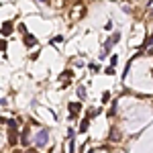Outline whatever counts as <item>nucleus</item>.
Returning a JSON list of instances; mask_svg holds the SVG:
<instances>
[{
    "label": "nucleus",
    "mask_w": 153,
    "mask_h": 153,
    "mask_svg": "<svg viewBox=\"0 0 153 153\" xmlns=\"http://www.w3.org/2000/svg\"><path fill=\"white\" fill-rule=\"evenodd\" d=\"M25 45H27V47H35V45H37V39H35L33 35L25 33Z\"/></svg>",
    "instance_id": "obj_3"
},
{
    "label": "nucleus",
    "mask_w": 153,
    "mask_h": 153,
    "mask_svg": "<svg viewBox=\"0 0 153 153\" xmlns=\"http://www.w3.org/2000/svg\"><path fill=\"white\" fill-rule=\"evenodd\" d=\"M20 141H23V145H29V129L23 131V137H20Z\"/></svg>",
    "instance_id": "obj_6"
},
{
    "label": "nucleus",
    "mask_w": 153,
    "mask_h": 153,
    "mask_svg": "<svg viewBox=\"0 0 153 153\" xmlns=\"http://www.w3.org/2000/svg\"><path fill=\"white\" fill-rule=\"evenodd\" d=\"M78 96H80L82 100L86 98V88H84V86H78Z\"/></svg>",
    "instance_id": "obj_7"
},
{
    "label": "nucleus",
    "mask_w": 153,
    "mask_h": 153,
    "mask_svg": "<svg viewBox=\"0 0 153 153\" xmlns=\"http://www.w3.org/2000/svg\"><path fill=\"white\" fill-rule=\"evenodd\" d=\"M10 31H12V25L10 23H4L2 25V35H10Z\"/></svg>",
    "instance_id": "obj_5"
},
{
    "label": "nucleus",
    "mask_w": 153,
    "mask_h": 153,
    "mask_svg": "<svg viewBox=\"0 0 153 153\" xmlns=\"http://www.w3.org/2000/svg\"><path fill=\"white\" fill-rule=\"evenodd\" d=\"M80 108H82L80 104L72 102V104H70V114H72V116H74V114H78V112H80Z\"/></svg>",
    "instance_id": "obj_4"
},
{
    "label": "nucleus",
    "mask_w": 153,
    "mask_h": 153,
    "mask_svg": "<svg viewBox=\"0 0 153 153\" xmlns=\"http://www.w3.org/2000/svg\"><path fill=\"white\" fill-rule=\"evenodd\" d=\"M4 49H6V41L2 39V41H0V51H4Z\"/></svg>",
    "instance_id": "obj_8"
},
{
    "label": "nucleus",
    "mask_w": 153,
    "mask_h": 153,
    "mask_svg": "<svg viewBox=\"0 0 153 153\" xmlns=\"http://www.w3.org/2000/svg\"><path fill=\"white\" fill-rule=\"evenodd\" d=\"M47 139H49V129H43L35 135V145L37 147H45L47 145Z\"/></svg>",
    "instance_id": "obj_1"
},
{
    "label": "nucleus",
    "mask_w": 153,
    "mask_h": 153,
    "mask_svg": "<svg viewBox=\"0 0 153 153\" xmlns=\"http://www.w3.org/2000/svg\"><path fill=\"white\" fill-rule=\"evenodd\" d=\"M116 61H118V57H116V55H112V57H110V65H116Z\"/></svg>",
    "instance_id": "obj_10"
},
{
    "label": "nucleus",
    "mask_w": 153,
    "mask_h": 153,
    "mask_svg": "<svg viewBox=\"0 0 153 153\" xmlns=\"http://www.w3.org/2000/svg\"><path fill=\"white\" fill-rule=\"evenodd\" d=\"M61 41H63V37H61V35H59V37H55V39H53V41H51V43H53V45H55V43H61Z\"/></svg>",
    "instance_id": "obj_9"
},
{
    "label": "nucleus",
    "mask_w": 153,
    "mask_h": 153,
    "mask_svg": "<svg viewBox=\"0 0 153 153\" xmlns=\"http://www.w3.org/2000/svg\"><path fill=\"white\" fill-rule=\"evenodd\" d=\"M118 39H121V33H112V37H110V39H108V41L104 43V51L100 53V57H104L108 51H110V49H112V45H114V43H116Z\"/></svg>",
    "instance_id": "obj_2"
}]
</instances>
